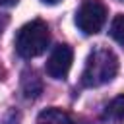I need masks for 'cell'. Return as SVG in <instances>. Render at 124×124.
<instances>
[{
    "label": "cell",
    "mask_w": 124,
    "mask_h": 124,
    "mask_svg": "<svg viewBox=\"0 0 124 124\" xmlns=\"http://www.w3.org/2000/svg\"><path fill=\"white\" fill-rule=\"evenodd\" d=\"M118 72V58L110 48H95L81 72V85L85 87H99L108 83Z\"/></svg>",
    "instance_id": "obj_1"
},
{
    "label": "cell",
    "mask_w": 124,
    "mask_h": 124,
    "mask_svg": "<svg viewBox=\"0 0 124 124\" xmlns=\"http://www.w3.org/2000/svg\"><path fill=\"white\" fill-rule=\"evenodd\" d=\"M48 41H50L48 25L43 19H33L17 31L16 50L21 58H35L46 50Z\"/></svg>",
    "instance_id": "obj_2"
},
{
    "label": "cell",
    "mask_w": 124,
    "mask_h": 124,
    "mask_svg": "<svg viewBox=\"0 0 124 124\" xmlns=\"http://www.w3.org/2000/svg\"><path fill=\"white\" fill-rule=\"evenodd\" d=\"M107 21V6L101 0H83L78 14H76V25L85 35H95L103 29Z\"/></svg>",
    "instance_id": "obj_3"
},
{
    "label": "cell",
    "mask_w": 124,
    "mask_h": 124,
    "mask_svg": "<svg viewBox=\"0 0 124 124\" xmlns=\"http://www.w3.org/2000/svg\"><path fill=\"white\" fill-rule=\"evenodd\" d=\"M74 62V50L68 45H56L46 60V74L54 79H66Z\"/></svg>",
    "instance_id": "obj_4"
},
{
    "label": "cell",
    "mask_w": 124,
    "mask_h": 124,
    "mask_svg": "<svg viewBox=\"0 0 124 124\" xmlns=\"http://www.w3.org/2000/svg\"><path fill=\"white\" fill-rule=\"evenodd\" d=\"M103 120L107 124H122L124 122V95L114 97L103 112Z\"/></svg>",
    "instance_id": "obj_5"
},
{
    "label": "cell",
    "mask_w": 124,
    "mask_h": 124,
    "mask_svg": "<svg viewBox=\"0 0 124 124\" xmlns=\"http://www.w3.org/2000/svg\"><path fill=\"white\" fill-rule=\"evenodd\" d=\"M21 91H23V95L29 97V99L39 97V93L43 91V81H41V78L37 76V72H33V70L23 72V76H21Z\"/></svg>",
    "instance_id": "obj_6"
},
{
    "label": "cell",
    "mask_w": 124,
    "mask_h": 124,
    "mask_svg": "<svg viewBox=\"0 0 124 124\" xmlns=\"http://www.w3.org/2000/svg\"><path fill=\"white\" fill-rule=\"evenodd\" d=\"M37 120H39V124H74V120L70 118V114L64 112L62 108H56V107L45 108L39 114Z\"/></svg>",
    "instance_id": "obj_7"
},
{
    "label": "cell",
    "mask_w": 124,
    "mask_h": 124,
    "mask_svg": "<svg viewBox=\"0 0 124 124\" xmlns=\"http://www.w3.org/2000/svg\"><path fill=\"white\" fill-rule=\"evenodd\" d=\"M110 37L124 46V14L114 16V19L110 21Z\"/></svg>",
    "instance_id": "obj_8"
},
{
    "label": "cell",
    "mask_w": 124,
    "mask_h": 124,
    "mask_svg": "<svg viewBox=\"0 0 124 124\" xmlns=\"http://www.w3.org/2000/svg\"><path fill=\"white\" fill-rule=\"evenodd\" d=\"M17 0H0V4H16Z\"/></svg>",
    "instance_id": "obj_9"
},
{
    "label": "cell",
    "mask_w": 124,
    "mask_h": 124,
    "mask_svg": "<svg viewBox=\"0 0 124 124\" xmlns=\"http://www.w3.org/2000/svg\"><path fill=\"white\" fill-rule=\"evenodd\" d=\"M41 2H45V4H58L60 0H41Z\"/></svg>",
    "instance_id": "obj_10"
},
{
    "label": "cell",
    "mask_w": 124,
    "mask_h": 124,
    "mask_svg": "<svg viewBox=\"0 0 124 124\" xmlns=\"http://www.w3.org/2000/svg\"><path fill=\"white\" fill-rule=\"evenodd\" d=\"M122 2H124V0H122Z\"/></svg>",
    "instance_id": "obj_11"
}]
</instances>
